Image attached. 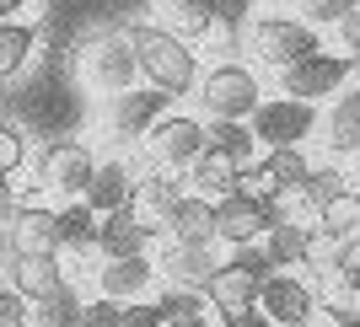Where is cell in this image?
I'll return each mask as SVG.
<instances>
[{
  "label": "cell",
  "mask_w": 360,
  "mask_h": 327,
  "mask_svg": "<svg viewBox=\"0 0 360 327\" xmlns=\"http://www.w3.org/2000/svg\"><path fill=\"white\" fill-rule=\"evenodd\" d=\"M124 38H129V48H135L140 75H146L156 91H167V97H188V91L199 86V65H194L188 38L156 27V22H135V27H124Z\"/></svg>",
  "instance_id": "obj_1"
},
{
  "label": "cell",
  "mask_w": 360,
  "mask_h": 327,
  "mask_svg": "<svg viewBox=\"0 0 360 327\" xmlns=\"http://www.w3.org/2000/svg\"><path fill=\"white\" fill-rule=\"evenodd\" d=\"M269 258L264 253H253V247H237V258L231 263H215V274L205 279V290L199 295L210 300L221 316H231V312H242V306H258V284L269 279Z\"/></svg>",
  "instance_id": "obj_2"
},
{
  "label": "cell",
  "mask_w": 360,
  "mask_h": 327,
  "mask_svg": "<svg viewBox=\"0 0 360 327\" xmlns=\"http://www.w3.org/2000/svg\"><path fill=\"white\" fill-rule=\"evenodd\" d=\"M248 48L258 54V65L285 70V65L317 54V27L301 22V16H258L253 27H248Z\"/></svg>",
  "instance_id": "obj_3"
},
{
  "label": "cell",
  "mask_w": 360,
  "mask_h": 327,
  "mask_svg": "<svg viewBox=\"0 0 360 327\" xmlns=\"http://www.w3.org/2000/svg\"><path fill=\"white\" fill-rule=\"evenodd\" d=\"M215 204V241H231V247H253L274 220H280V204L274 199H258V194H226L210 199Z\"/></svg>",
  "instance_id": "obj_4"
},
{
  "label": "cell",
  "mask_w": 360,
  "mask_h": 327,
  "mask_svg": "<svg viewBox=\"0 0 360 327\" xmlns=\"http://www.w3.org/2000/svg\"><path fill=\"white\" fill-rule=\"evenodd\" d=\"M248 129H253L258 145L285 150V145H301L317 129V113H312V102H296V97H269V102H258L248 113Z\"/></svg>",
  "instance_id": "obj_5"
},
{
  "label": "cell",
  "mask_w": 360,
  "mask_h": 327,
  "mask_svg": "<svg viewBox=\"0 0 360 327\" xmlns=\"http://www.w3.org/2000/svg\"><path fill=\"white\" fill-rule=\"evenodd\" d=\"M199 102L210 119H248L258 107V75L248 65H215L199 75Z\"/></svg>",
  "instance_id": "obj_6"
},
{
  "label": "cell",
  "mask_w": 360,
  "mask_h": 327,
  "mask_svg": "<svg viewBox=\"0 0 360 327\" xmlns=\"http://www.w3.org/2000/svg\"><path fill=\"white\" fill-rule=\"evenodd\" d=\"M146 150H150V161L167 166V172H188V161L205 150V124L188 119V113H162L146 129Z\"/></svg>",
  "instance_id": "obj_7"
},
{
  "label": "cell",
  "mask_w": 360,
  "mask_h": 327,
  "mask_svg": "<svg viewBox=\"0 0 360 327\" xmlns=\"http://www.w3.org/2000/svg\"><path fill=\"white\" fill-rule=\"evenodd\" d=\"M355 65L360 60H349V54H307V60L285 65L280 91L296 97V102H323V97H333V91L345 86V75L355 70Z\"/></svg>",
  "instance_id": "obj_8"
},
{
  "label": "cell",
  "mask_w": 360,
  "mask_h": 327,
  "mask_svg": "<svg viewBox=\"0 0 360 327\" xmlns=\"http://www.w3.org/2000/svg\"><path fill=\"white\" fill-rule=\"evenodd\" d=\"M135 48H129V38L124 32H103V38H91L86 44V81L97 91H108V97H119V91L135 86Z\"/></svg>",
  "instance_id": "obj_9"
},
{
  "label": "cell",
  "mask_w": 360,
  "mask_h": 327,
  "mask_svg": "<svg viewBox=\"0 0 360 327\" xmlns=\"http://www.w3.org/2000/svg\"><path fill=\"white\" fill-rule=\"evenodd\" d=\"M91 166H97V156L81 140H54V145L38 150V182L54 188V194H65V199H81Z\"/></svg>",
  "instance_id": "obj_10"
},
{
  "label": "cell",
  "mask_w": 360,
  "mask_h": 327,
  "mask_svg": "<svg viewBox=\"0 0 360 327\" xmlns=\"http://www.w3.org/2000/svg\"><path fill=\"white\" fill-rule=\"evenodd\" d=\"M258 306L280 327H307V316L317 312V295H312V284L296 279V274H269L258 284Z\"/></svg>",
  "instance_id": "obj_11"
},
{
  "label": "cell",
  "mask_w": 360,
  "mask_h": 327,
  "mask_svg": "<svg viewBox=\"0 0 360 327\" xmlns=\"http://www.w3.org/2000/svg\"><path fill=\"white\" fill-rule=\"evenodd\" d=\"M183 182L178 172H167V166H156V172H146V178H135V188H129V215H135L140 225H146L150 236L167 225V209L183 199Z\"/></svg>",
  "instance_id": "obj_12"
},
{
  "label": "cell",
  "mask_w": 360,
  "mask_h": 327,
  "mask_svg": "<svg viewBox=\"0 0 360 327\" xmlns=\"http://www.w3.org/2000/svg\"><path fill=\"white\" fill-rule=\"evenodd\" d=\"M6 274H11V290L22 300H44L49 290H60V284H65L60 253H16Z\"/></svg>",
  "instance_id": "obj_13"
},
{
  "label": "cell",
  "mask_w": 360,
  "mask_h": 327,
  "mask_svg": "<svg viewBox=\"0 0 360 327\" xmlns=\"http://www.w3.org/2000/svg\"><path fill=\"white\" fill-rule=\"evenodd\" d=\"M129 188H135V172L124 161H97L91 178H86V188H81V204H86L91 215H108V209L129 204Z\"/></svg>",
  "instance_id": "obj_14"
},
{
  "label": "cell",
  "mask_w": 360,
  "mask_h": 327,
  "mask_svg": "<svg viewBox=\"0 0 360 327\" xmlns=\"http://www.w3.org/2000/svg\"><path fill=\"white\" fill-rule=\"evenodd\" d=\"M188 182H194L205 199H226V194H237V182H242V161L237 156H226V150L205 145L188 161Z\"/></svg>",
  "instance_id": "obj_15"
},
{
  "label": "cell",
  "mask_w": 360,
  "mask_h": 327,
  "mask_svg": "<svg viewBox=\"0 0 360 327\" xmlns=\"http://www.w3.org/2000/svg\"><path fill=\"white\" fill-rule=\"evenodd\" d=\"M146 241H150V231L129 215V204L97 215V247H103V258H140Z\"/></svg>",
  "instance_id": "obj_16"
},
{
  "label": "cell",
  "mask_w": 360,
  "mask_h": 327,
  "mask_svg": "<svg viewBox=\"0 0 360 327\" xmlns=\"http://www.w3.org/2000/svg\"><path fill=\"white\" fill-rule=\"evenodd\" d=\"M150 258L140 253V258H108L103 268H97V290H103L108 300H140L150 290Z\"/></svg>",
  "instance_id": "obj_17"
},
{
  "label": "cell",
  "mask_w": 360,
  "mask_h": 327,
  "mask_svg": "<svg viewBox=\"0 0 360 327\" xmlns=\"http://www.w3.org/2000/svg\"><path fill=\"white\" fill-rule=\"evenodd\" d=\"M11 236H16V253H60V220L44 204H16Z\"/></svg>",
  "instance_id": "obj_18"
},
{
  "label": "cell",
  "mask_w": 360,
  "mask_h": 327,
  "mask_svg": "<svg viewBox=\"0 0 360 327\" xmlns=\"http://www.w3.org/2000/svg\"><path fill=\"white\" fill-rule=\"evenodd\" d=\"M172 241H215V204L205 194H183L178 204L167 209V225H162Z\"/></svg>",
  "instance_id": "obj_19"
},
{
  "label": "cell",
  "mask_w": 360,
  "mask_h": 327,
  "mask_svg": "<svg viewBox=\"0 0 360 327\" xmlns=\"http://www.w3.org/2000/svg\"><path fill=\"white\" fill-rule=\"evenodd\" d=\"M210 274H215L210 241H172L167 247V279L178 284V290H205Z\"/></svg>",
  "instance_id": "obj_20"
},
{
  "label": "cell",
  "mask_w": 360,
  "mask_h": 327,
  "mask_svg": "<svg viewBox=\"0 0 360 327\" xmlns=\"http://www.w3.org/2000/svg\"><path fill=\"white\" fill-rule=\"evenodd\" d=\"M264 241H269V247H264V258H269V263L296 268V263H312V241H317V231H312V225H301V220H285V215H280V220L264 231Z\"/></svg>",
  "instance_id": "obj_21"
},
{
  "label": "cell",
  "mask_w": 360,
  "mask_h": 327,
  "mask_svg": "<svg viewBox=\"0 0 360 327\" xmlns=\"http://www.w3.org/2000/svg\"><path fill=\"white\" fill-rule=\"evenodd\" d=\"M172 102V97H167V91H119V97H113V124H119V134H146L150 124L162 119V107Z\"/></svg>",
  "instance_id": "obj_22"
},
{
  "label": "cell",
  "mask_w": 360,
  "mask_h": 327,
  "mask_svg": "<svg viewBox=\"0 0 360 327\" xmlns=\"http://www.w3.org/2000/svg\"><path fill=\"white\" fill-rule=\"evenodd\" d=\"M27 316H32V327H75L81 322V295L70 284H60L44 300H27Z\"/></svg>",
  "instance_id": "obj_23"
},
{
  "label": "cell",
  "mask_w": 360,
  "mask_h": 327,
  "mask_svg": "<svg viewBox=\"0 0 360 327\" xmlns=\"http://www.w3.org/2000/svg\"><path fill=\"white\" fill-rule=\"evenodd\" d=\"M54 220H60V253H86V247H97V215H91L81 199L54 209Z\"/></svg>",
  "instance_id": "obj_24"
},
{
  "label": "cell",
  "mask_w": 360,
  "mask_h": 327,
  "mask_svg": "<svg viewBox=\"0 0 360 327\" xmlns=\"http://www.w3.org/2000/svg\"><path fill=\"white\" fill-rule=\"evenodd\" d=\"M317 236H328L333 247L349 236H360V194H345V199H333L328 209H317V225H312Z\"/></svg>",
  "instance_id": "obj_25"
},
{
  "label": "cell",
  "mask_w": 360,
  "mask_h": 327,
  "mask_svg": "<svg viewBox=\"0 0 360 327\" xmlns=\"http://www.w3.org/2000/svg\"><path fill=\"white\" fill-rule=\"evenodd\" d=\"M32 44H38V27H32V22H0V81H11V75L32 60Z\"/></svg>",
  "instance_id": "obj_26"
},
{
  "label": "cell",
  "mask_w": 360,
  "mask_h": 327,
  "mask_svg": "<svg viewBox=\"0 0 360 327\" xmlns=\"http://www.w3.org/2000/svg\"><path fill=\"white\" fill-rule=\"evenodd\" d=\"M328 145L333 150H360V86L355 91H345L339 102H333V113H328Z\"/></svg>",
  "instance_id": "obj_27"
},
{
  "label": "cell",
  "mask_w": 360,
  "mask_h": 327,
  "mask_svg": "<svg viewBox=\"0 0 360 327\" xmlns=\"http://www.w3.org/2000/svg\"><path fill=\"white\" fill-rule=\"evenodd\" d=\"M162 11H167V32H178V38H205L215 27L210 0H162Z\"/></svg>",
  "instance_id": "obj_28"
},
{
  "label": "cell",
  "mask_w": 360,
  "mask_h": 327,
  "mask_svg": "<svg viewBox=\"0 0 360 327\" xmlns=\"http://www.w3.org/2000/svg\"><path fill=\"white\" fill-rule=\"evenodd\" d=\"M205 145H215V150H226V156L248 161V156L258 150V140H253V129H248V119H215L210 129H205Z\"/></svg>",
  "instance_id": "obj_29"
},
{
  "label": "cell",
  "mask_w": 360,
  "mask_h": 327,
  "mask_svg": "<svg viewBox=\"0 0 360 327\" xmlns=\"http://www.w3.org/2000/svg\"><path fill=\"white\" fill-rule=\"evenodd\" d=\"M264 172L274 178V188H280V199H285V194H296V188H301V178H307L312 166H307L301 145H285V150H269V156H264Z\"/></svg>",
  "instance_id": "obj_30"
},
{
  "label": "cell",
  "mask_w": 360,
  "mask_h": 327,
  "mask_svg": "<svg viewBox=\"0 0 360 327\" xmlns=\"http://www.w3.org/2000/svg\"><path fill=\"white\" fill-rule=\"evenodd\" d=\"M296 194L307 199L312 209H328L333 199H345V194H349V182H345V172H333V166H312V172L301 178Z\"/></svg>",
  "instance_id": "obj_31"
},
{
  "label": "cell",
  "mask_w": 360,
  "mask_h": 327,
  "mask_svg": "<svg viewBox=\"0 0 360 327\" xmlns=\"http://www.w3.org/2000/svg\"><path fill=\"white\" fill-rule=\"evenodd\" d=\"M205 306H210V300L199 295V290H178V284H172V290H167V295L156 300L162 322H172V316H205Z\"/></svg>",
  "instance_id": "obj_32"
},
{
  "label": "cell",
  "mask_w": 360,
  "mask_h": 327,
  "mask_svg": "<svg viewBox=\"0 0 360 327\" xmlns=\"http://www.w3.org/2000/svg\"><path fill=\"white\" fill-rule=\"evenodd\" d=\"M22 161H27V134L16 129V124L0 119V178H11Z\"/></svg>",
  "instance_id": "obj_33"
},
{
  "label": "cell",
  "mask_w": 360,
  "mask_h": 327,
  "mask_svg": "<svg viewBox=\"0 0 360 327\" xmlns=\"http://www.w3.org/2000/svg\"><path fill=\"white\" fill-rule=\"evenodd\" d=\"M119 312H124V306H119V300H91V306H86V300H81V322H75V327H119Z\"/></svg>",
  "instance_id": "obj_34"
},
{
  "label": "cell",
  "mask_w": 360,
  "mask_h": 327,
  "mask_svg": "<svg viewBox=\"0 0 360 327\" xmlns=\"http://www.w3.org/2000/svg\"><path fill=\"white\" fill-rule=\"evenodd\" d=\"M210 16L221 27H242V22L253 16V0H210Z\"/></svg>",
  "instance_id": "obj_35"
},
{
  "label": "cell",
  "mask_w": 360,
  "mask_h": 327,
  "mask_svg": "<svg viewBox=\"0 0 360 327\" xmlns=\"http://www.w3.org/2000/svg\"><path fill=\"white\" fill-rule=\"evenodd\" d=\"M0 327H27V300L11 284H0Z\"/></svg>",
  "instance_id": "obj_36"
},
{
  "label": "cell",
  "mask_w": 360,
  "mask_h": 327,
  "mask_svg": "<svg viewBox=\"0 0 360 327\" xmlns=\"http://www.w3.org/2000/svg\"><path fill=\"white\" fill-rule=\"evenodd\" d=\"M333 27H339V44L349 48V60H360V6H349V11L339 16Z\"/></svg>",
  "instance_id": "obj_37"
},
{
  "label": "cell",
  "mask_w": 360,
  "mask_h": 327,
  "mask_svg": "<svg viewBox=\"0 0 360 327\" xmlns=\"http://www.w3.org/2000/svg\"><path fill=\"white\" fill-rule=\"evenodd\" d=\"M349 6H360V0H307V22H339Z\"/></svg>",
  "instance_id": "obj_38"
},
{
  "label": "cell",
  "mask_w": 360,
  "mask_h": 327,
  "mask_svg": "<svg viewBox=\"0 0 360 327\" xmlns=\"http://www.w3.org/2000/svg\"><path fill=\"white\" fill-rule=\"evenodd\" d=\"M119 327H162V312H156V306H124Z\"/></svg>",
  "instance_id": "obj_39"
},
{
  "label": "cell",
  "mask_w": 360,
  "mask_h": 327,
  "mask_svg": "<svg viewBox=\"0 0 360 327\" xmlns=\"http://www.w3.org/2000/svg\"><path fill=\"white\" fill-rule=\"evenodd\" d=\"M226 327H274V322H269L264 312H258V306H242V312H231V316H226Z\"/></svg>",
  "instance_id": "obj_40"
},
{
  "label": "cell",
  "mask_w": 360,
  "mask_h": 327,
  "mask_svg": "<svg viewBox=\"0 0 360 327\" xmlns=\"http://www.w3.org/2000/svg\"><path fill=\"white\" fill-rule=\"evenodd\" d=\"M16 215V194H11V178H0V225H11Z\"/></svg>",
  "instance_id": "obj_41"
},
{
  "label": "cell",
  "mask_w": 360,
  "mask_h": 327,
  "mask_svg": "<svg viewBox=\"0 0 360 327\" xmlns=\"http://www.w3.org/2000/svg\"><path fill=\"white\" fill-rule=\"evenodd\" d=\"M16 258V236H11V225H0V268H11Z\"/></svg>",
  "instance_id": "obj_42"
},
{
  "label": "cell",
  "mask_w": 360,
  "mask_h": 327,
  "mask_svg": "<svg viewBox=\"0 0 360 327\" xmlns=\"http://www.w3.org/2000/svg\"><path fill=\"white\" fill-rule=\"evenodd\" d=\"M22 6H38V0H0V22H11Z\"/></svg>",
  "instance_id": "obj_43"
},
{
  "label": "cell",
  "mask_w": 360,
  "mask_h": 327,
  "mask_svg": "<svg viewBox=\"0 0 360 327\" xmlns=\"http://www.w3.org/2000/svg\"><path fill=\"white\" fill-rule=\"evenodd\" d=\"M162 327H210L205 316H172V322H162Z\"/></svg>",
  "instance_id": "obj_44"
},
{
  "label": "cell",
  "mask_w": 360,
  "mask_h": 327,
  "mask_svg": "<svg viewBox=\"0 0 360 327\" xmlns=\"http://www.w3.org/2000/svg\"><path fill=\"white\" fill-rule=\"evenodd\" d=\"M221 327H226V322H221Z\"/></svg>",
  "instance_id": "obj_45"
}]
</instances>
